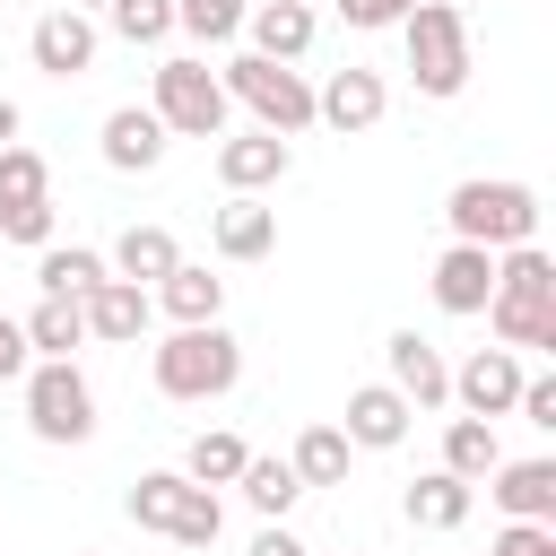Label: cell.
<instances>
[{"mask_svg": "<svg viewBox=\"0 0 556 556\" xmlns=\"http://www.w3.org/2000/svg\"><path fill=\"white\" fill-rule=\"evenodd\" d=\"M486 321H495V339H504V348H556V261H547L539 243L495 252Z\"/></svg>", "mask_w": 556, "mask_h": 556, "instance_id": "obj_1", "label": "cell"}, {"mask_svg": "<svg viewBox=\"0 0 556 556\" xmlns=\"http://www.w3.org/2000/svg\"><path fill=\"white\" fill-rule=\"evenodd\" d=\"M148 374H156L165 400H226V391L243 382V348H235L226 321H182V330L148 356Z\"/></svg>", "mask_w": 556, "mask_h": 556, "instance_id": "obj_2", "label": "cell"}, {"mask_svg": "<svg viewBox=\"0 0 556 556\" xmlns=\"http://www.w3.org/2000/svg\"><path fill=\"white\" fill-rule=\"evenodd\" d=\"M443 226H452V243H486V252H513V243H530L539 235V191L530 182H452V200H443Z\"/></svg>", "mask_w": 556, "mask_h": 556, "instance_id": "obj_3", "label": "cell"}, {"mask_svg": "<svg viewBox=\"0 0 556 556\" xmlns=\"http://www.w3.org/2000/svg\"><path fill=\"white\" fill-rule=\"evenodd\" d=\"M130 521H139V530H165L174 547H217L226 504H217V486H200V478H182V469H148V478L130 486Z\"/></svg>", "mask_w": 556, "mask_h": 556, "instance_id": "obj_4", "label": "cell"}, {"mask_svg": "<svg viewBox=\"0 0 556 556\" xmlns=\"http://www.w3.org/2000/svg\"><path fill=\"white\" fill-rule=\"evenodd\" d=\"M400 43H408V78L417 96H460L469 87V17L452 0H417L400 17Z\"/></svg>", "mask_w": 556, "mask_h": 556, "instance_id": "obj_5", "label": "cell"}, {"mask_svg": "<svg viewBox=\"0 0 556 556\" xmlns=\"http://www.w3.org/2000/svg\"><path fill=\"white\" fill-rule=\"evenodd\" d=\"M217 87H226V104H252V122L278 130V139L313 122V87H304V70H287V61H269V52H235V61L217 70Z\"/></svg>", "mask_w": 556, "mask_h": 556, "instance_id": "obj_6", "label": "cell"}, {"mask_svg": "<svg viewBox=\"0 0 556 556\" xmlns=\"http://www.w3.org/2000/svg\"><path fill=\"white\" fill-rule=\"evenodd\" d=\"M148 113L165 122V139H217V130H226V87H217L208 61L174 52V61H156V96H148Z\"/></svg>", "mask_w": 556, "mask_h": 556, "instance_id": "obj_7", "label": "cell"}, {"mask_svg": "<svg viewBox=\"0 0 556 556\" xmlns=\"http://www.w3.org/2000/svg\"><path fill=\"white\" fill-rule=\"evenodd\" d=\"M26 426H35V443H87L96 434V391L70 356L26 365Z\"/></svg>", "mask_w": 556, "mask_h": 556, "instance_id": "obj_8", "label": "cell"}, {"mask_svg": "<svg viewBox=\"0 0 556 556\" xmlns=\"http://www.w3.org/2000/svg\"><path fill=\"white\" fill-rule=\"evenodd\" d=\"M391 113V87H382V70H365V61H348V70H330V87H313V122H330L339 139H356V130H374Z\"/></svg>", "mask_w": 556, "mask_h": 556, "instance_id": "obj_9", "label": "cell"}, {"mask_svg": "<svg viewBox=\"0 0 556 556\" xmlns=\"http://www.w3.org/2000/svg\"><path fill=\"white\" fill-rule=\"evenodd\" d=\"M96 43H104V35H96L87 9H43L35 35H26V52H35L43 78H87V70H96Z\"/></svg>", "mask_w": 556, "mask_h": 556, "instance_id": "obj_10", "label": "cell"}, {"mask_svg": "<svg viewBox=\"0 0 556 556\" xmlns=\"http://www.w3.org/2000/svg\"><path fill=\"white\" fill-rule=\"evenodd\" d=\"M78 304H87V339H104V348H139V330H148V313H156V295H148L139 278H113V269H104Z\"/></svg>", "mask_w": 556, "mask_h": 556, "instance_id": "obj_11", "label": "cell"}, {"mask_svg": "<svg viewBox=\"0 0 556 556\" xmlns=\"http://www.w3.org/2000/svg\"><path fill=\"white\" fill-rule=\"evenodd\" d=\"M382 365H391V391H400L408 408H443V400H452V365H443L434 339L391 330V339H382Z\"/></svg>", "mask_w": 556, "mask_h": 556, "instance_id": "obj_12", "label": "cell"}, {"mask_svg": "<svg viewBox=\"0 0 556 556\" xmlns=\"http://www.w3.org/2000/svg\"><path fill=\"white\" fill-rule=\"evenodd\" d=\"M287 139L278 130H217V182L226 191H269V182H287Z\"/></svg>", "mask_w": 556, "mask_h": 556, "instance_id": "obj_13", "label": "cell"}, {"mask_svg": "<svg viewBox=\"0 0 556 556\" xmlns=\"http://www.w3.org/2000/svg\"><path fill=\"white\" fill-rule=\"evenodd\" d=\"M452 400H460L469 417H504V408L521 400V356H513V348H478L469 365H452Z\"/></svg>", "mask_w": 556, "mask_h": 556, "instance_id": "obj_14", "label": "cell"}, {"mask_svg": "<svg viewBox=\"0 0 556 556\" xmlns=\"http://www.w3.org/2000/svg\"><path fill=\"white\" fill-rule=\"evenodd\" d=\"M217 261H269L278 252V208L261 200V191H226V208H217Z\"/></svg>", "mask_w": 556, "mask_h": 556, "instance_id": "obj_15", "label": "cell"}, {"mask_svg": "<svg viewBox=\"0 0 556 556\" xmlns=\"http://www.w3.org/2000/svg\"><path fill=\"white\" fill-rule=\"evenodd\" d=\"M478 486L504 504V521H556V460H495Z\"/></svg>", "mask_w": 556, "mask_h": 556, "instance_id": "obj_16", "label": "cell"}, {"mask_svg": "<svg viewBox=\"0 0 556 556\" xmlns=\"http://www.w3.org/2000/svg\"><path fill=\"white\" fill-rule=\"evenodd\" d=\"M408 417H417V408H408L391 382H365V391H348V426H339V434H348L356 452H391V443H408Z\"/></svg>", "mask_w": 556, "mask_h": 556, "instance_id": "obj_17", "label": "cell"}, {"mask_svg": "<svg viewBox=\"0 0 556 556\" xmlns=\"http://www.w3.org/2000/svg\"><path fill=\"white\" fill-rule=\"evenodd\" d=\"M486 295H495V252L486 243H452L434 261V304L443 313H486Z\"/></svg>", "mask_w": 556, "mask_h": 556, "instance_id": "obj_18", "label": "cell"}, {"mask_svg": "<svg viewBox=\"0 0 556 556\" xmlns=\"http://www.w3.org/2000/svg\"><path fill=\"white\" fill-rule=\"evenodd\" d=\"M243 26H252V52H269V61H304L313 52V0H252Z\"/></svg>", "mask_w": 556, "mask_h": 556, "instance_id": "obj_19", "label": "cell"}, {"mask_svg": "<svg viewBox=\"0 0 556 556\" xmlns=\"http://www.w3.org/2000/svg\"><path fill=\"white\" fill-rule=\"evenodd\" d=\"M156 156H165V122L148 104H113L104 113V165L113 174H148Z\"/></svg>", "mask_w": 556, "mask_h": 556, "instance_id": "obj_20", "label": "cell"}, {"mask_svg": "<svg viewBox=\"0 0 556 556\" xmlns=\"http://www.w3.org/2000/svg\"><path fill=\"white\" fill-rule=\"evenodd\" d=\"M400 504H408V521H417V530H460V521H469V504H478V486H469V478H452V469H426Z\"/></svg>", "mask_w": 556, "mask_h": 556, "instance_id": "obj_21", "label": "cell"}, {"mask_svg": "<svg viewBox=\"0 0 556 556\" xmlns=\"http://www.w3.org/2000/svg\"><path fill=\"white\" fill-rule=\"evenodd\" d=\"M174 261H182V243H174L165 226H122V243H113V261H104V269H113V278H139V287H156Z\"/></svg>", "mask_w": 556, "mask_h": 556, "instance_id": "obj_22", "label": "cell"}, {"mask_svg": "<svg viewBox=\"0 0 556 556\" xmlns=\"http://www.w3.org/2000/svg\"><path fill=\"white\" fill-rule=\"evenodd\" d=\"M156 304H165L174 321H217V313H226V278H208V269L174 261V269L156 278Z\"/></svg>", "mask_w": 556, "mask_h": 556, "instance_id": "obj_23", "label": "cell"}, {"mask_svg": "<svg viewBox=\"0 0 556 556\" xmlns=\"http://www.w3.org/2000/svg\"><path fill=\"white\" fill-rule=\"evenodd\" d=\"M17 330H26L35 356H70V348H87V304H78V295H43Z\"/></svg>", "mask_w": 556, "mask_h": 556, "instance_id": "obj_24", "label": "cell"}, {"mask_svg": "<svg viewBox=\"0 0 556 556\" xmlns=\"http://www.w3.org/2000/svg\"><path fill=\"white\" fill-rule=\"evenodd\" d=\"M495 460H504V452H495V417H452V426H443V469H452V478L478 486Z\"/></svg>", "mask_w": 556, "mask_h": 556, "instance_id": "obj_25", "label": "cell"}, {"mask_svg": "<svg viewBox=\"0 0 556 556\" xmlns=\"http://www.w3.org/2000/svg\"><path fill=\"white\" fill-rule=\"evenodd\" d=\"M348 452H356V443H348L339 426H304L287 460H295V478H304V486H348Z\"/></svg>", "mask_w": 556, "mask_h": 556, "instance_id": "obj_26", "label": "cell"}, {"mask_svg": "<svg viewBox=\"0 0 556 556\" xmlns=\"http://www.w3.org/2000/svg\"><path fill=\"white\" fill-rule=\"evenodd\" d=\"M235 486H243V504H252L261 521H278V513H287V504L304 495V478H295V460H269V452H252Z\"/></svg>", "mask_w": 556, "mask_h": 556, "instance_id": "obj_27", "label": "cell"}, {"mask_svg": "<svg viewBox=\"0 0 556 556\" xmlns=\"http://www.w3.org/2000/svg\"><path fill=\"white\" fill-rule=\"evenodd\" d=\"M96 278H104V252H87V243H43V261H35L43 295H87Z\"/></svg>", "mask_w": 556, "mask_h": 556, "instance_id": "obj_28", "label": "cell"}, {"mask_svg": "<svg viewBox=\"0 0 556 556\" xmlns=\"http://www.w3.org/2000/svg\"><path fill=\"white\" fill-rule=\"evenodd\" d=\"M243 443L235 434H191V452H182V478H200V486H235L243 478Z\"/></svg>", "mask_w": 556, "mask_h": 556, "instance_id": "obj_29", "label": "cell"}, {"mask_svg": "<svg viewBox=\"0 0 556 556\" xmlns=\"http://www.w3.org/2000/svg\"><path fill=\"white\" fill-rule=\"evenodd\" d=\"M104 26L122 43H165L174 35V0H104Z\"/></svg>", "mask_w": 556, "mask_h": 556, "instance_id": "obj_30", "label": "cell"}, {"mask_svg": "<svg viewBox=\"0 0 556 556\" xmlns=\"http://www.w3.org/2000/svg\"><path fill=\"white\" fill-rule=\"evenodd\" d=\"M243 9L252 0H174V26L191 43H226V35H243Z\"/></svg>", "mask_w": 556, "mask_h": 556, "instance_id": "obj_31", "label": "cell"}, {"mask_svg": "<svg viewBox=\"0 0 556 556\" xmlns=\"http://www.w3.org/2000/svg\"><path fill=\"white\" fill-rule=\"evenodd\" d=\"M43 191H52V174H43V156L9 139V148H0V208H17V200H43Z\"/></svg>", "mask_w": 556, "mask_h": 556, "instance_id": "obj_32", "label": "cell"}, {"mask_svg": "<svg viewBox=\"0 0 556 556\" xmlns=\"http://www.w3.org/2000/svg\"><path fill=\"white\" fill-rule=\"evenodd\" d=\"M0 235H9V243H52V191H43V200L0 208Z\"/></svg>", "mask_w": 556, "mask_h": 556, "instance_id": "obj_33", "label": "cell"}, {"mask_svg": "<svg viewBox=\"0 0 556 556\" xmlns=\"http://www.w3.org/2000/svg\"><path fill=\"white\" fill-rule=\"evenodd\" d=\"M486 556H556V521H504Z\"/></svg>", "mask_w": 556, "mask_h": 556, "instance_id": "obj_34", "label": "cell"}, {"mask_svg": "<svg viewBox=\"0 0 556 556\" xmlns=\"http://www.w3.org/2000/svg\"><path fill=\"white\" fill-rule=\"evenodd\" d=\"M530 426H547L556 434V374H521V400H513Z\"/></svg>", "mask_w": 556, "mask_h": 556, "instance_id": "obj_35", "label": "cell"}, {"mask_svg": "<svg viewBox=\"0 0 556 556\" xmlns=\"http://www.w3.org/2000/svg\"><path fill=\"white\" fill-rule=\"evenodd\" d=\"M408 9H417V0H339V17H348V26H365V35H374V26H400Z\"/></svg>", "mask_w": 556, "mask_h": 556, "instance_id": "obj_36", "label": "cell"}, {"mask_svg": "<svg viewBox=\"0 0 556 556\" xmlns=\"http://www.w3.org/2000/svg\"><path fill=\"white\" fill-rule=\"evenodd\" d=\"M26 356H35V348H26V330L0 313V382H17V374H26Z\"/></svg>", "mask_w": 556, "mask_h": 556, "instance_id": "obj_37", "label": "cell"}, {"mask_svg": "<svg viewBox=\"0 0 556 556\" xmlns=\"http://www.w3.org/2000/svg\"><path fill=\"white\" fill-rule=\"evenodd\" d=\"M252 556H304V539H295V530H278V521H269V530H261V539H252Z\"/></svg>", "mask_w": 556, "mask_h": 556, "instance_id": "obj_38", "label": "cell"}, {"mask_svg": "<svg viewBox=\"0 0 556 556\" xmlns=\"http://www.w3.org/2000/svg\"><path fill=\"white\" fill-rule=\"evenodd\" d=\"M9 139H17V104L0 96V148H9Z\"/></svg>", "mask_w": 556, "mask_h": 556, "instance_id": "obj_39", "label": "cell"}, {"mask_svg": "<svg viewBox=\"0 0 556 556\" xmlns=\"http://www.w3.org/2000/svg\"><path fill=\"white\" fill-rule=\"evenodd\" d=\"M70 9H104V0H70Z\"/></svg>", "mask_w": 556, "mask_h": 556, "instance_id": "obj_40", "label": "cell"}]
</instances>
